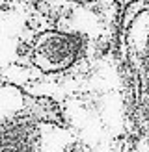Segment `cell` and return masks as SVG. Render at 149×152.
<instances>
[{"label":"cell","mask_w":149,"mask_h":152,"mask_svg":"<svg viewBox=\"0 0 149 152\" xmlns=\"http://www.w3.org/2000/svg\"><path fill=\"white\" fill-rule=\"evenodd\" d=\"M114 0H0V80L52 100L91 152H119L129 89Z\"/></svg>","instance_id":"1"},{"label":"cell","mask_w":149,"mask_h":152,"mask_svg":"<svg viewBox=\"0 0 149 152\" xmlns=\"http://www.w3.org/2000/svg\"><path fill=\"white\" fill-rule=\"evenodd\" d=\"M0 152H91L62 110L0 80Z\"/></svg>","instance_id":"2"},{"label":"cell","mask_w":149,"mask_h":152,"mask_svg":"<svg viewBox=\"0 0 149 152\" xmlns=\"http://www.w3.org/2000/svg\"><path fill=\"white\" fill-rule=\"evenodd\" d=\"M117 58L134 113L149 117V0L123 6L117 26Z\"/></svg>","instance_id":"3"},{"label":"cell","mask_w":149,"mask_h":152,"mask_svg":"<svg viewBox=\"0 0 149 152\" xmlns=\"http://www.w3.org/2000/svg\"><path fill=\"white\" fill-rule=\"evenodd\" d=\"M114 2H117V4H121V6H125V4H129L131 0H114Z\"/></svg>","instance_id":"4"}]
</instances>
